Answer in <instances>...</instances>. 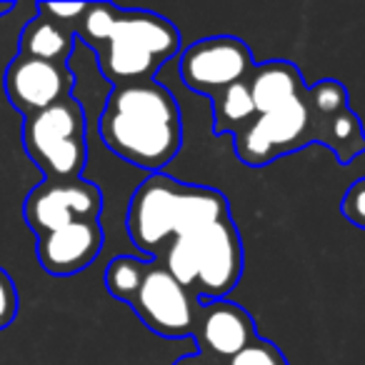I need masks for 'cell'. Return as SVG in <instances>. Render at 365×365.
<instances>
[{
    "label": "cell",
    "instance_id": "cell-1",
    "mask_svg": "<svg viewBox=\"0 0 365 365\" xmlns=\"http://www.w3.org/2000/svg\"><path fill=\"white\" fill-rule=\"evenodd\" d=\"M98 133L118 158L150 173H163L182 145L178 103L155 81L113 88L98 118Z\"/></svg>",
    "mask_w": 365,
    "mask_h": 365
},
{
    "label": "cell",
    "instance_id": "cell-2",
    "mask_svg": "<svg viewBox=\"0 0 365 365\" xmlns=\"http://www.w3.org/2000/svg\"><path fill=\"white\" fill-rule=\"evenodd\" d=\"M230 218L225 193L178 182L168 173H150L128 205V233L138 250L158 260L173 238Z\"/></svg>",
    "mask_w": 365,
    "mask_h": 365
},
{
    "label": "cell",
    "instance_id": "cell-3",
    "mask_svg": "<svg viewBox=\"0 0 365 365\" xmlns=\"http://www.w3.org/2000/svg\"><path fill=\"white\" fill-rule=\"evenodd\" d=\"M243 240L233 218L203 225L168 243L155 260L203 300H225L243 275Z\"/></svg>",
    "mask_w": 365,
    "mask_h": 365
},
{
    "label": "cell",
    "instance_id": "cell-4",
    "mask_svg": "<svg viewBox=\"0 0 365 365\" xmlns=\"http://www.w3.org/2000/svg\"><path fill=\"white\" fill-rule=\"evenodd\" d=\"M98 68L113 88L148 83L178 56L180 33L168 18L150 11H120L106 41L96 48Z\"/></svg>",
    "mask_w": 365,
    "mask_h": 365
},
{
    "label": "cell",
    "instance_id": "cell-5",
    "mask_svg": "<svg viewBox=\"0 0 365 365\" xmlns=\"http://www.w3.org/2000/svg\"><path fill=\"white\" fill-rule=\"evenodd\" d=\"M23 148L46 180L83 178L88 163L86 110L73 96L23 118Z\"/></svg>",
    "mask_w": 365,
    "mask_h": 365
},
{
    "label": "cell",
    "instance_id": "cell-6",
    "mask_svg": "<svg viewBox=\"0 0 365 365\" xmlns=\"http://www.w3.org/2000/svg\"><path fill=\"white\" fill-rule=\"evenodd\" d=\"M130 308L148 330L163 338H185L193 333L200 298L195 290L173 278L160 263L150 260L140 290L130 300Z\"/></svg>",
    "mask_w": 365,
    "mask_h": 365
},
{
    "label": "cell",
    "instance_id": "cell-7",
    "mask_svg": "<svg viewBox=\"0 0 365 365\" xmlns=\"http://www.w3.org/2000/svg\"><path fill=\"white\" fill-rule=\"evenodd\" d=\"M235 155L250 168H263L280 155L310 145V115L305 96L270 113H258L240 133H235Z\"/></svg>",
    "mask_w": 365,
    "mask_h": 365
},
{
    "label": "cell",
    "instance_id": "cell-8",
    "mask_svg": "<svg viewBox=\"0 0 365 365\" xmlns=\"http://www.w3.org/2000/svg\"><path fill=\"white\" fill-rule=\"evenodd\" d=\"M255 71L250 48L235 36H213L182 51L178 73L193 93L213 98L223 88L243 83Z\"/></svg>",
    "mask_w": 365,
    "mask_h": 365
},
{
    "label": "cell",
    "instance_id": "cell-9",
    "mask_svg": "<svg viewBox=\"0 0 365 365\" xmlns=\"http://www.w3.org/2000/svg\"><path fill=\"white\" fill-rule=\"evenodd\" d=\"M103 210V193L86 178L73 180H43L28 193L23 215L38 235H46L63 225L98 220Z\"/></svg>",
    "mask_w": 365,
    "mask_h": 365
},
{
    "label": "cell",
    "instance_id": "cell-10",
    "mask_svg": "<svg viewBox=\"0 0 365 365\" xmlns=\"http://www.w3.org/2000/svg\"><path fill=\"white\" fill-rule=\"evenodd\" d=\"M190 335L198 345V353L218 365H228V360L258 338L253 315L230 300H200Z\"/></svg>",
    "mask_w": 365,
    "mask_h": 365
},
{
    "label": "cell",
    "instance_id": "cell-11",
    "mask_svg": "<svg viewBox=\"0 0 365 365\" xmlns=\"http://www.w3.org/2000/svg\"><path fill=\"white\" fill-rule=\"evenodd\" d=\"M73 83L76 76L68 66L16 56L6 71V96L11 106L28 118L73 96Z\"/></svg>",
    "mask_w": 365,
    "mask_h": 365
},
{
    "label": "cell",
    "instance_id": "cell-12",
    "mask_svg": "<svg viewBox=\"0 0 365 365\" xmlns=\"http://www.w3.org/2000/svg\"><path fill=\"white\" fill-rule=\"evenodd\" d=\"M103 240H106V230H103L101 220L63 225L46 235H38V263L46 273L56 275V278L76 275L88 265H93V260L101 255Z\"/></svg>",
    "mask_w": 365,
    "mask_h": 365
},
{
    "label": "cell",
    "instance_id": "cell-13",
    "mask_svg": "<svg viewBox=\"0 0 365 365\" xmlns=\"http://www.w3.org/2000/svg\"><path fill=\"white\" fill-rule=\"evenodd\" d=\"M248 86L258 113L278 110L288 103L300 101L308 91L300 71L288 61H268L263 66H255Z\"/></svg>",
    "mask_w": 365,
    "mask_h": 365
},
{
    "label": "cell",
    "instance_id": "cell-14",
    "mask_svg": "<svg viewBox=\"0 0 365 365\" xmlns=\"http://www.w3.org/2000/svg\"><path fill=\"white\" fill-rule=\"evenodd\" d=\"M76 38L78 36L71 26H63L43 13H36L21 33L18 56L68 66V58L73 56V48H76Z\"/></svg>",
    "mask_w": 365,
    "mask_h": 365
},
{
    "label": "cell",
    "instance_id": "cell-15",
    "mask_svg": "<svg viewBox=\"0 0 365 365\" xmlns=\"http://www.w3.org/2000/svg\"><path fill=\"white\" fill-rule=\"evenodd\" d=\"M310 143L330 148L338 165H350L360 153H365V130L353 108H343L335 115L310 118Z\"/></svg>",
    "mask_w": 365,
    "mask_h": 365
},
{
    "label": "cell",
    "instance_id": "cell-16",
    "mask_svg": "<svg viewBox=\"0 0 365 365\" xmlns=\"http://www.w3.org/2000/svg\"><path fill=\"white\" fill-rule=\"evenodd\" d=\"M210 103H213L215 135H223V133L235 135V133H240L255 115H258V108H255L253 96H250L248 81L223 88V91L210 98Z\"/></svg>",
    "mask_w": 365,
    "mask_h": 365
},
{
    "label": "cell",
    "instance_id": "cell-17",
    "mask_svg": "<svg viewBox=\"0 0 365 365\" xmlns=\"http://www.w3.org/2000/svg\"><path fill=\"white\" fill-rule=\"evenodd\" d=\"M150 260H143L138 255H115L106 268V288L120 303H128L135 298L140 290L143 278L148 273Z\"/></svg>",
    "mask_w": 365,
    "mask_h": 365
},
{
    "label": "cell",
    "instance_id": "cell-18",
    "mask_svg": "<svg viewBox=\"0 0 365 365\" xmlns=\"http://www.w3.org/2000/svg\"><path fill=\"white\" fill-rule=\"evenodd\" d=\"M305 108L310 118H328L348 108V91L338 81H320L305 91Z\"/></svg>",
    "mask_w": 365,
    "mask_h": 365
},
{
    "label": "cell",
    "instance_id": "cell-19",
    "mask_svg": "<svg viewBox=\"0 0 365 365\" xmlns=\"http://www.w3.org/2000/svg\"><path fill=\"white\" fill-rule=\"evenodd\" d=\"M228 365H288V358L278 345H273L265 338H255L245 350H240Z\"/></svg>",
    "mask_w": 365,
    "mask_h": 365
},
{
    "label": "cell",
    "instance_id": "cell-20",
    "mask_svg": "<svg viewBox=\"0 0 365 365\" xmlns=\"http://www.w3.org/2000/svg\"><path fill=\"white\" fill-rule=\"evenodd\" d=\"M340 213H343L345 220L353 223L355 228L365 230V178H358V180L345 190L343 200H340Z\"/></svg>",
    "mask_w": 365,
    "mask_h": 365
},
{
    "label": "cell",
    "instance_id": "cell-21",
    "mask_svg": "<svg viewBox=\"0 0 365 365\" xmlns=\"http://www.w3.org/2000/svg\"><path fill=\"white\" fill-rule=\"evenodd\" d=\"M18 308H21V298H18V288L13 283L11 273L0 268V330H6L18 318Z\"/></svg>",
    "mask_w": 365,
    "mask_h": 365
},
{
    "label": "cell",
    "instance_id": "cell-22",
    "mask_svg": "<svg viewBox=\"0 0 365 365\" xmlns=\"http://www.w3.org/2000/svg\"><path fill=\"white\" fill-rule=\"evenodd\" d=\"M86 8H88V3H38L36 13H43V16L63 23V26H71L73 31H76L78 21L83 18Z\"/></svg>",
    "mask_w": 365,
    "mask_h": 365
},
{
    "label": "cell",
    "instance_id": "cell-23",
    "mask_svg": "<svg viewBox=\"0 0 365 365\" xmlns=\"http://www.w3.org/2000/svg\"><path fill=\"white\" fill-rule=\"evenodd\" d=\"M173 365H218V363H210V360L203 358L200 353H193V355H182V358H178Z\"/></svg>",
    "mask_w": 365,
    "mask_h": 365
},
{
    "label": "cell",
    "instance_id": "cell-24",
    "mask_svg": "<svg viewBox=\"0 0 365 365\" xmlns=\"http://www.w3.org/2000/svg\"><path fill=\"white\" fill-rule=\"evenodd\" d=\"M13 8H16L13 3H0V16H8V13H11Z\"/></svg>",
    "mask_w": 365,
    "mask_h": 365
}]
</instances>
